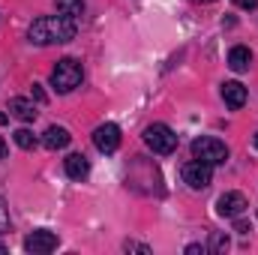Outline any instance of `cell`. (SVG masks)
Segmentation results:
<instances>
[{
  "instance_id": "6da1fadb",
  "label": "cell",
  "mask_w": 258,
  "mask_h": 255,
  "mask_svg": "<svg viewBox=\"0 0 258 255\" xmlns=\"http://www.w3.org/2000/svg\"><path fill=\"white\" fill-rule=\"evenodd\" d=\"M78 33V21L72 15H42L30 24L27 36L33 45H54V42H69Z\"/></svg>"
},
{
  "instance_id": "7a4b0ae2",
  "label": "cell",
  "mask_w": 258,
  "mask_h": 255,
  "mask_svg": "<svg viewBox=\"0 0 258 255\" xmlns=\"http://www.w3.org/2000/svg\"><path fill=\"white\" fill-rule=\"evenodd\" d=\"M81 78H84L81 63L72 60V57L57 60V66L51 69V87H54L57 93H69V90H75V87L81 84Z\"/></svg>"
},
{
  "instance_id": "3957f363",
  "label": "cell",
  "mask_w": 258,
  "mask_h": 255,
  "mask_svg": "<svg viewBox=\"0 0 258 255\" xmlns=\"http://www.w3.org/2000/svg\"><path fill=\"white\" fill-rule=\"evenodd\" d=\"M192 159L207 162L210 168H213V165H222V162L228 159V147H225V141H219V138L201 135V138L192 141Z\"/></svg>"
},
{
  "instance_id": "277c9868",
  "label": "cell",
  "mask_w": 258,
  "mask_h": 255,
  "mask_svg": "<svg viewBox=\"0 0 258 255\" xmlns=\"http://www.w3.org/2000/svg\"><path fill=\"white\" fill-rule=\"evenodd\" d=\"M144 144H147L153 153L168 156V153H174V147H177V135L171 132V126H165V123H150V126L144 129Z\"/></svg>"
},
{
  "instance_id": "5b68a950",
  "label": "cell",
  "mask_w": 258,
  "mask_h": 255,
  "mask_svg": "<svg viewBox=\"0 0 258 255\" xmlns=\"http://www.w3.org/2000/svg\"><path fill=\"white\" fill-rule=\"evenodd\" d=\"M57 234L54 231H45V228H39V231H33V234H27L24 237V249L33 255H48L57 249Z\"/></svg>"
},
{
  "instance_id": "8992f818",
  "label": "cell",
  "mask_w": 258,
  "mask_h": 255,
  "mask_svg": "<svg viewBox=\"0 0 258 255\" xmlns=\"http://www.w3.org/2000/svg\"><path fill=\"white\" fill-rule=\"evenodd\" d=\"M210 180H213V171H210V165L207 162H186L183 165V183H189L192 189H207L210 186Z\"/></svg>"
},
{
  "instance_id": "52a82bcc",
  "label": "cell",
  "mask_w": 258,
  "mask_h": 255,
  "mask_svg": "<svg viewBox=\"0 0 258 255\" xmlns=\"http://www.w3.org/2000/svg\"><path fill=\"white\" fill-rule=\"evenodd\" d=\"M93 144L99 153H114L120 147V129L117 123H102V126L93 129Z\"/></svg>"
},
{
  "instance_id": "ba28073f",
  "label": "cell",
  "mask_w": 258,
  "mask_h": 255,
  "mask_svg": "<svg viewBox=\"0 0 258 255\" xmlns=\"http://www.w3.org/2000/svg\"><path fill=\"white\" fill-rule=\"evenodd\" d=\"M246 207H249V204H246V195H243V192H225V195H219V201H216V213H219V216H228V219H237Z\"/></svg>"
},
{
  "instance_id": "9c48e42d",
  "label": "cell",
  "mask_w": 258,
  "mask_h": 255,
  "mask_svg": "<svg viewBox=\"0 0 258 255\" xmlns=\"http://www.w3.org/2000/svg\"><path fill=\"white\" fill-rule=\"evenodd\" d=\"M222 99H225L228 108H243V102H246V87H243L240 81H225V84H222Z\"/></svg>"
},
{
  "instance_id": "30bf717a",
  "label": "cell",
  "mask_w": 258,
  "mask_h": 255,
  "mask_svg": "<svg viewBox=\"0 0 258 255\" xmlns=\"http://www.w3.org/2000/svg\"><path fill=\"white\" fill-rule=\"evenodd\" d=\"M66 165V174L72 177V180H84L87 174H90V162H87V156H81V153H69L63 159Z\"/></svg>"
},
{
  "instance_id": "8fae6325",
  "label": "cell",
  "mask_w": 258,
  "mask_h": 255,
  "mask_svg": "<svg viewBox=\"0 0 258 255\" xmlns=\"http://www.w3.org/2000/svg\"><path fill=\"white\" fill-rule=\"evenodd\" d=\"M9 114L18 117V120H24V123H30V120H36V105L27 102L24 96H12L9 99Z\"/></svg>"
},
{
  "instance_id": "7c38bea8",
  "label": "cell",
  "mask_w": 258,
  "mask_h": 255,
  "mask_svg": "<svg viewBox=\"0 0 258 255\" xmlns=\"http://www.w3.org/2000/svg\"><path fill=\"white\" fill-rule=\"evenodd\" d=\"M228 66H231L234 72H246V69L252 66V51H249L246 45H234V48L228 51Z\"/></svg>"
},
{
  "instance_id": "4fadbf2b",
  "label": "cell",
  "mask_w": 258,
  "mask_h": 255,
  "mask_svg": "<svg viewBox=\"0 0 258 255\" xmlns=\"http://www.w3.org/2000/svg\"><path fill=\"white\" fill-rule=\"evenodd\" d=\"M69 132H66L63 126H48L45 129V135H42V144L48 147V150H63L66 144H69Z\"/></svg>"
},
{
  "instance_id": "5bb4252c",
  "label": "cell",
  "mask_w": 258,
  "mask_h": 255,
  "mask_svg": "<svg viewBox=\"0 0 258 255\" xmlns=\"http://www.w3.org/2000/svg\"><path fill=\"white\" fill-rule=\"evenodd\" d=\"M54 6H57V12L72 15V18H78L84 12V0H54Z\"/></svg>"
},
{
  "instance_id": "9a60e30c",
  "label": "cell",
  "mask_w": 258,
  "mask_h": 255,
  "mask_svg": "<svg viewBox=\"0 0 258 255\" xmlns=\"http://www.w3.org/2000/svg\"><path fill=\"white\" fill-rule=\"evenodd\" d=\"M12 138H15V144H18V147H21V150H33V147H36V135H33V132H30V129H15V132H12Z\"/></svg>"
},
{
  "instance_id": "2e32d148",
  "label": "cell",
  "mask_w": 258,
  "mask_h": 255,
  "mask_svg": "<svg viewBox=\"0 0 258 255\" xmlns=\"http://www.w3.org/2000/svg\"><path fill=\"white\" fill-rule=\"evenodd\" d=\"M228 246H231V240L222 231H213L210 234V252H228Z\"/></svg>"
},
{
  "instance_id": "e0dca14e",
  "label": "cell",
  "mask_w": 258,
  "mask_h": 255,
  "mask_svg": "<svg viewBox=\"0 0 258 255\" xmlns=\"http://www.w3.org/2000/svg\"><path fill=\"white\" fill-rule=\"evenodd\" d=\"M123 249H126V252H141V255H150V246H144V243H135V240H126V243H123Z\"/></svg>"
},
{
  "instance_id": "ac0fdd59",
  "label": "cell",
  "mask_w": 258,
  "mask_h": 255,
  "mask_svg": "<svg viewBox=\"0 0 258 255\" xmlns=\"http://www.w3.org/2000/svg\"><path fill=\"white\" fill-rule=\"evenodd\" d=\"M9 231V210L3 207V201H0V234H6Z\"/></svg>"
},
{
  "instance_id": "d6986e66",
  "label": "cell",
  "mask_w": 258,
  "mask_h": 255,
  "mask_svg": "<svg viewBox=\"0 0 258 255\" xmlns=\"http://www.w3.org/2000/svg\"><path fill=\"white\" fill-rule=\"evenodd\" d=\"M234 231H237V234H249L252 228H249V222H246V219H240V216H237V222H234Z\"/></svg>"
},
{
  "instance_id": "ffe728a7",
  "label": "cell",
  "mask_w": 258,
  "mask_h": 255,
  "mask_svg": "<svg viewBox=\"0 0 258 255\" xmlns=\"http://www.w3.org/2000/svg\"><path fill=\"white\" fill-rule=\"evenodd\" d=\"M33 99H36V102H45V99H48L45 90H42V84H33Z\"/></svg>"
},
{
  "instance_id": "44dd1931",
  "label": "cell",
  "mask_w": 258,
  "mask_h": 255,
  "mask_svg": "<svg viewBox=\"0 0 258 255\" xmlns=\"http://www.w3.org/2000/svg\"><path fill=\"white\" fill-rule=\"evenodd\" d=\"M234 3H237L240 9H255L258 6V0H234Z\"/></svg>"
},
{
  "instance_id": "7402d4cb",
  "label": "cell",
  "mask_w": 258,
  "mask_h": 255,
  "mask_svg": "<svg viewBox=\"0 0 258 255\" xmlns=\"http://www.w3.org/2000/svg\"><path fill=\"white\" fill-rule=\"evenodd\" d=\"M198 252H204V246H198V243H189L186 246V255H198Z\"/></svg>"
},
{
  "instance_id": "603a6c76",
  "label": "cell",
  "mask_w": 258,
  "mask_h": 255,
  "mask_svg": "<svg viewBox=\"0 0 258 255\" xmlns=\"http://www.w3.org/2000/svg\"><path fill=\"white\" fill-rule=\"evenodd\" d=\"M6 120H9V114H6V111H0V126H3Z\"/></svg>"
},
{
  "instance_id": "cb8c5ba5",
  "label": "cell",
  "mask_w": 258,
  "mask_h": 255,
  "mask_svg": "<svg viewBox=\"0 0 258 255\" xmlns=\"http://www.w3.org/2000/svg\"><path fill=\"white\" fill-rule=\"evenodd\" d=\"M6 156V144H3V138H0V159Z\"/></svg>"
},
{
  "instance_id": "d4e9b609",
  "label": "cell",
  "mask_w": 258,
  "mask_h": 255,
  "mask_svg": "<svg viewBox=\"0 0 258 255\" xmlns=\"http://www.w3.org/2000/svg\"><path fill=\"white\" fill-rule=\"evenodd\" d=\"M252 144H255V147H258V132H255V135H252Z\"/></svg>"
},
{
  "instance_id": "484cf974",
  "label": "cell",
  "mask_w": 258,
  "mask_h": 255,
  "mask_svg": "<svg viewBox=\"0 0 258 255\" xmlns=\"http://www.w3.org/2000/svg\"><path fill=\"white\" fill-rule=\"evenodd\" d=\"M195 3H216V0H195Z\"/></svg>"
},
{
  "instance_id": "4316f807",
  "label": "cell",
  "mask_w": 258,
  "mask_h": 255,
  "mask_svg": "<svg viewBox=\"0 0 258 255\" xmlns=\"http://www.w3.org/2000/svg\"><path fill=\"white\" fill-rule=\"evenodd\" d=\"M0 255H6V246H3V243H0Z\"/></svg>"
}]
</instances>
